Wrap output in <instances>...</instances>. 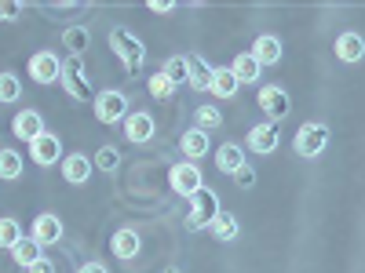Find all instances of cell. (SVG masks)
Wrapping results in <instances>:
<instances>
[{
	"mask_svg": "<svg viewBox=\"0 0 365 273\" xmlns=\"http://www.w3.org/2000/svg\"><path fill=\"white\" fill-rule=\"evenodd\" d=\"M63 87L73 102H96V87H91V77H88V66L81 63L77 55L63 58Z\"/></svg>",
	"mask_w": 365,
	"mask_h": 273,
	"instance_id": "cell-1",
	"label": "cell"
},
{
	"mask_svg": "<svg viewBox=\"0 0 365 273\" xmlns=\"http://www.w3.org/2000/svg\"><path fill=\"white\" fill-rule=\"evenodd\" d=\"M110 48H113V55L120 58V63H125L128 73H135L143 66V58H146V44L135 33H128L125 26H113L110 29Z\"/></svg>",
	"mask_w": 365,
	"mask_h": 273,
	"instance_id": "cell-2",
	"label": "cell"
},
{
	"mask_svg": "<svg viewBox=\"0 0 365 273\" xmlns=\"http://www.w3.org/2000/svg\"><path fill=\"white\" fill-rule=\"evenodd\" d=\"M329 124H322V120H307V124H303L299 132H296V139H292V149L299 157H307V161H314L322 149L329 146Z\"/></svg>",
	"mask_w": 365,
	"mask_h": 273,
	"instance_id": "cell-3",
	"label": "cell"
},
{
	"mask_svg": "<svg viewBox=\"0 0 365 273\" xmlns=\"http://www.w3.org/2000/svg\"><path fill=\"white\" fill-rule=\"evenodd\" d=\"M220 193L216 190H201V193H194L190 197V211H187V230H205V226H212V219L220 215Z\"/></svg>",
	"mask_w": 365,
	"mask_h": 273,
	"instance_id": "cell-4",
	"label": "cell"
},
{
	"mask_svg": "<svg viewBox=\"0 0 365 273\" xmlns=\"http://www.w3.org/2000/svg\"><path fill=\"white\" fill-rule=\"evenodd\" d=\"M91 109H96L99 124H120V120H128V99L120 91H99Z\"/></svg>",
	"mask_w": 365,
	"mask_h": 273,
	"instance_id": "cell-5",
	"label": "cell"
},
{
	"mask_svg": "<svg viewBox=\"0 0 365 273\" xmlns=\"http://www.w3.org/2000/svg\"><path fill=\"white\" fill-rule=\"evenodd\" d=\"M168 186H172V193H179V197H194V193H201L205 190V178H201V168L197 164H190V161H182V164H175L172 171H168Z\"/></svg>",
	"mask_w": 365,
	"mask_h": 273,
	"instance_id": "cell-6",
	"label": "cell"
},
{
	"mask_svg": "<svg viewBox=\"0 0 365 273\" xmlns=\"http://www.w3.org/2000/svg\"><path fill=\"white\" fill-rule=\"evenodd\" d=\"M29 77H34L37 84H55L58 77H63V58H58L55 51H34V55H29Z\"/></svg>",
	"mask_w": 365,
	"mask_h": 273,
	"instance_id": "cell-7",
	"label": "cell"
},
{
	"mask_svg": "<svg viewBox=\"0 0 365 273\" xmlns=\"http://www.w3.org/2000/svg\"><path fill=\"white\" fill-rule=\"evenodd\" d=\"M259 109L274 120V124H282V120L289 117V109H292V99H289V91L285 87H278V84H267V87H259Z\"/></svg>",
	"mask_w": 365,
	"mask_h": 273,
	"instance_id": "cell-8",
	"label": "cell"
},
{
	"mask_svg": "<svg viewBox=\"0 0 365 273\" xmlns=\"http://www.w3.org/2000/svg\"><path fill=\"white\" fill-rule=\"evenodd\" d=\"M29 161L41 164V168H51V164H63V142H58V135L44 132L41 139L29 142Z\"/></svg>",
	"mask_w": 365,
	"mask_h": 273,
	"instance_id": "cell-9",
	"label": "cell"
},
{
	"mask_svg": "<svg viewBox=\"0 0 365 273\" xmlns=\"http://www.w3.org/2000/svg\"><path fill=\"white\" fill-rule=\"evenodd\" d=\"M282 142V124H274V120H263V124L249 128V149L252 154H274Z\"/></svg>",
	"mask_w": 365,
	"mask_h": 273,
	"instance_id": "cell-10",
	"label": "cell"
},
{
	"mask_svg": "<svg viewBox=\"0 0 365 273\" xmlns=\"http://www.w3.org/2000/svg\"><path fill=\"white\" fill-rule=\"evenodd\" d=\"M29 237H34L41 248L44 245H58V240H63V219L58 215H37L34 226H29Z\"/></svg>",
	"mask_w": 365,
	"mask_h": 273,
	"instance_id": "cell-11",
	"label": "cell"
},
{
	"mask_svg": "<svg viewBox=\"0 0 365 273\" xmlns=\"http://www.w3.org/2000/svg\"><path fill=\"white\" fill-rule=\"evenodd\" d=\"M11 132H15V139H22V142H34V139L44 135V117H41L37 109H22V113L11 120Z\"/></svg>",
	"mask_w": 365,
	"mask_h": 273,
	"instance_id": "cell-12",
	"label": "cell"
},
{
	"mask_svg": "<svg viewBox=\"0 0 365 273\" xmlns=\"http://www.w3.org/2000/svg\"><path fill=\"white\" fill-rule=\"evenodd\" d=\"M282 55H285V48H282L278 37L259 33V37L252 41V58H256L259 66H278V63H282Z\"/></svg>",
	"mask_w": 365,
	"mask_h": 273,
	"instance_id": "cell-13",
	"label": "cell"
},
{
	"mask_svg": "<svg viewBox=\"0 0 365 273\" xmlns=\"http://www.w3.org/2000/svg\"><path fill=\"white\" fill-rule=\"evenodd\" d=\"M179 149H182V157H187L190 164H197L208 149H212V142H208V132H201V128H190V132H182L179 135Z\"/></svg>",
	"mask_w": 365,
	"mask_h": 273,
	"instance_id": "cell-14",
	"label": "cell"
},
{
	"mask_svg": "<svg viewBox=\"0 0 365 273\" xmlns=\"http://www.w3.org/2000/svg\"><path fill=\"white\" fill-rule=\"evenodd\" d=\"M154 132H158V124H154V117H150L146 109H139V113H132L125 120V139L128 142H150Z\"/></svg>",
	"mask_w": 365,
	"mask_h": 273,
	"instance_id": "cell-15",
	"label": "cell"
},
{
	"mask_svg": "<svg viewBox=\"0 0 365 273\" xmlns=\"http://www.w3.org/2000/svg\"><path fill=\"white\" fill-rule=\"evenodd\" d=\"M110 248H113L117 259H135V255L143 252V237H139V230L125 226V230H117V233H113Z\"/></svg>",
	"mask_w": 365,
	"mask_h": 273,
	"instance_id": "cell-16",
	"label": "cell"
},
{
	"mask_svg": "<svg viewBox=\"0 0 365 273\" xmlns=\"http://www.w3.org/2000/svg\"><path fill=\"white\" fill-rule=\"evenodd\" d=\"M336 58H340V63H361V58H365V37L354 33V29L340 33L336 37Z\"/></svg>",
	"mask_w": 365,
	"mask_h": 273,
	"instance_id": "cell-17",
	"label": "cell"
},
{
	"mask_svg": "<svg viewBox=\"0 0 365 273\" xmlns=\"http://www.w3.org/2000/svg\"><path fill=\"white\" fill-rule=\"evenodd\" d=\"M91 157L84 154H73V157H63V178L70 182V186H84V182L91 178Z\"/></svg>",
	"mask_w": 365,
	"mask_h": 273,
	"instance_id": "cell-18",
	"label": "cell"
},
{
	"mask_svg": "<svg viewBox=\"0 0 365 273\" xmlns=\"http://www.w3.org/2000/svg\"><path fill=\"white\" fill-rule=\"evenodd\" d=\"M216 168L227 171V175H237L245 168V149H241V142H223L216 149Z\"/></svg>",
	"mask_w": 365,
	"mask_h": 273,
	"instance_id": "cell-19",
	"label": "cell"
},
{
	"mask_svg": "<svg viewBox=\"0 0 365 273\" xmlns=\"http://www.w3.org/2000/svg\"><path fill=\"white\" fill-rule=\"evenodd\" d=\"M230 73L237 77V84H256L259 80V73H263V66L252 58V51H241L234 63H230Z\"/></svg>",
	"mask_w": 365,
	"mask_h": 273,
	"instance_id": "cell-20",
	"label": "cell"
},
{
	"mask_svg": "<svg viewBox=\"0 0 365 273\" xmlns=\"http://www.w3.org/2000/svg\"><path fill=\"white\" fill-rule=\"evenodd\" d=\"M237 77L230 73V66H220L212 70V84H208V95H220V99H234L237 95Z\"/></svg>",
	"mask_w": 365,
	"mask_h": 273,
	"instance_id": "cell-21",
	"label": "cell"
},
{
	"mask_svg": "<svg viewBox=\"0 0 365 273\" xmlns=\"http://www.w3.org/2000/svg\"><path fill=\"white\" fill-rule=\"evenodd\" d=\"M11 259H15V266H22V269H29V266H34L37 259H44V255H41V245H37V240H34V237H22V240H19V245L11 248Z\"/></svg>",
	"mask_w": 365,
	"mask_h": 273,
	"instance_id": "cell-22",
	"label": "cell"
},
{
	"mask_svg": "<svg viewBox=\"0 0 365 273\" xmlns=\"http://www.w3.org/2000/svg\"><path fill=\"white\" fill-rule=\"evenodd\" d=\"M63 44H66V51L70 55H84L88 51V44H91V33H88V26H66L63 29Z\"/></svg>",
	"mask_w": 365,
	"mask_h": 273,
	"instance_id": "cell-23",
	"label": "cell"
},
{
	"mask_svg": "<svg viewBox=\"0 0 365 273\" xmlns=\"http://www.w3.org/2000/svg\"><path fill=\"white\" fill-rule=\"evenodd\" d=\"M161 73H165L175 87H179V84H190V58H187V55H172L168 63L161 66Z\"/></svg>",
	"mask_w": 365,
	"mask_h": 273,
	"instance_id": "cell-24",
	"label": "cell"
},
{
	"mask_svg": "<svg viewBox=\"0 0 365 273\" xmlns=\"http://www.w3.org/2000/svg\"><path fill=\"white\" fill-rule=\"evenodd\" d=\"M190 58V87L194 91H208V84H212V66L205 63L201 55H187Z\"/></svg>",
	"mask_w": 365,
	"mask_h": 273,
	"instance_id": "cell-25",
	"label": "cell"
},
{
	"mask_svg": "<svg viewBox=\"0 0 365 273\" xmlns=\"http://www.w3.org/2000/svg\"><path fill=\"white\" fill-rule=\"evenodd\" d=\"M212 233H216V240H234L237 237V230H241V223H237V215H230V211H220L216 219H212V226H208Z\"/></svg>",
	"mask_w": 365,
	"mask_h": 273,
	"instance_id": "cell-26",
	"label": "cell"
},
{
	"mask_svg": "<svg viewBox=\"0 0 365 273\" xmlns=\"http://www.w3.org/2000/svg\"><path fill=\"white\" fill-rule=\"evenodd\" d=\"M91 164H96L99 171H117V168H120V149H117V146H103V149H96Z\"/></svg>",
	"mask_w": 365,
	"mask_h": 273,
	"instance_id": "cell-27",
	"label": "cell"
},
{
	"mask_svg": "<svg viewBox=\"0 0 365 273\" xmlns=\"http://www.w3.org/2000/svg\"><path fill=\"white\" fill-rule=\"evenodd\" d=\"M22 175V157L15 154V149H0V178H19Z\"/></svg>",
	"mask_w": 365,
	"mask_h": 273,
	"instance_id": "cell-28",
	"label": "cell"
},
{
	"mask_svg": "<svg viewBox=\"0 0 365 273\" xmlns=\"http://www.w3.org/2000/svg\"><path fill=\"white\" fill-rule=\"evenodd\" d=\"M194 120H197L201 132H212V128L223 124V113H220L216 106H197V109H194Z\"/></svg>",
	"mask_w": 365,
	"mask_h": 273,
	"instance_id": "cell-29",
	"label": "cell"
},
{
	"mask_svg": "<svg viewBox=\"0 0 365 273\" xmlns=\"http://www.w3.org/2000/svg\"><path fill=\"white\" fill-rule=\"evenodd\" d=\"M19 240H22V226H19L15 219H0V248L11 252Z\"/></svg>",
	"mask_w": 365,
	"mask_h": 273,
	"instance_id": "cell-30",
	"label": "cell"
},
{
	"mask_svg": "<svg viewBox=\"0 0 365 273\" xmlns=\"http://www.w3.org/2000/svg\"><path fill=\"white\" fill-rule=\"evenodd\" d=\"M22 95V84L15 73H0V102H15Z\"/></svg>",
	"mask_w": 365,
	"mask_h": 273,
	"instance_id": "cell-31",
	"label": "cell"
},
{
	"mask_svg": "<svg viewBox=\"0 0 365 273\" xmlns=\"http://www.w3.org/2000/svg\"><path fill=\"white\" fill-rule=\"evenodd\" d=\"M150 95H154V99H172L175 95V84L165 73H154V77H150Z\"/></svg>",
	"mask_w": 365,
	"mask_h": 273,
	"instance_id": "cell-32",
	"label": "cell"
},
{
	"mask_svg": "<svg viewBox=\"0 0 365 273\" xmlns=\"http://www.w3.org/2000/svg\"><path fill=\"white\" fill-rule=\"evenodd\" d=\"M22 4H11V0H0V22H19Z\"/></svg>",
	"mask_w": 365,
	"mask_h": 273,
	"instance_id": "cell-33",
	"label": "cell"
},
{
	"mask_svg": "<svg viewBox=\"0 0 365 273\" xmlns=\"http://www.w3.org/2000/svg\"><path fill=\"white\" fill-rule=\"evenodd\" d=\"M234 182H237V186H241V190H249V186H252V182H256V171H252V168L245 164V168H241V171L234 175Z\"/></svg>",
	"mask_w": 365,
	"mask_h": 273,
	"instance_id": "cell-34",
	"label": "cell"
},
{
	"mask_svg": "<svg viewBox=\"0 0 365 273\" xmlns=\"http://www.w3.org/2000/svg\"><path fill=\"white\" fill-rule=\"evenodd\" d=\"M146 8L154 11V15H168L175 4H172V0H146Z\"/></svg>",
	"mask_w": 365,
	"mask_h": 273,
	"instance_id": "cell-35",
	"label": "cell"
},
{
	"mask_svg": "<svg viewBox=\"0 0 365 273\" xmlns=\"http://www.w3.org/2000/svg\"><path fill=\"white\" fill-rule=\"evenodd\" d=\"M26 273H55V266H51L48 259H37V262H34V266H29Z\"/></svg>",
	"mask_w": 365,
	"mask_h": 273,
	"instance_id": "cell-36",
	"label": "cell"
},
{
	"mask_svg": "<svg viewBox=\"0 0 365 273\" xmlns=\"http://www.w3.org/2000/svg\"><path fill=\"white\" fill-rule=\"evenodd\" d=\"M77 273H110V269H106L103 262H84V266H81Z\"/></svg>",
	"mask_w": 365,
	"mask_h": 273,
	"instance_id": "cell-37",
	"label": "cell"
}]
</instances>
